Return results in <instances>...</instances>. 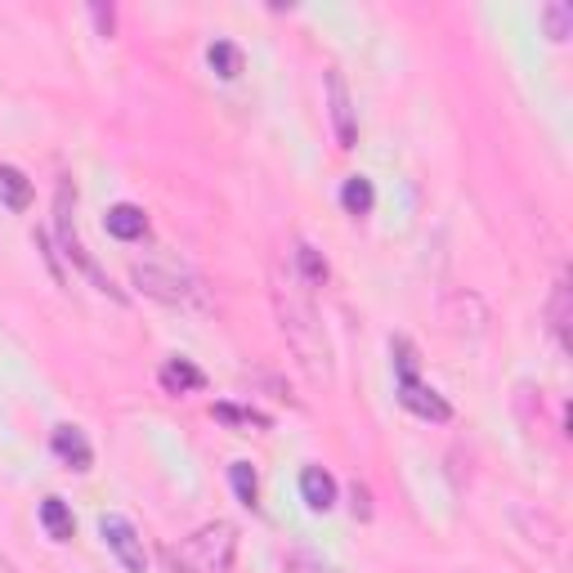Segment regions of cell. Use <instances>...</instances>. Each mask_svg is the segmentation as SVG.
<instances>
[{"mask_svg":"<svg viewBox=\"0 0 573 573\" xmlns=\"http://www.w3.org/2000/svg\"><path fill=\"white\" fill-rule=\"evenodd\" d=\"M274 305H278V322H283V337L296 350L300 368L314 381L332 376V363H327V337H322V322L314 309V296L300 278H278L274 283Z\"/></svg>","mask_w":573,"mask_h":573,"instance_id":"1","label":"cell"},{"mask_svg":"<svg viewBox=\"0 0 573 573\" xmlns=\"http://www.w3.org/2000/svg\"><path fill=\"white\" fill-rule=\"evenodd\" d=\"M233 555H237V529L229 520H211L171 547V569L176 573H229Z\"/></svg>","mask_w":573,"mask_h":573,"instance_id":"2","label":"cell"},{"mask_svg":"<svg viewBox=\"0 0 573 573\" xmlns=\"http://www.w3.org/2000/svg\"><path fill=\"white\" fill-rule=\"evenodd\" d=\"M130 283L144 291V296H157L167 305H198L202 300V283L176 265H135L130 269Z\"/></svg>","mask_w":573,"mask_h":573,"instance_id":"3","label":"cell"},{"mask_svg":"<svg viewBox=\"0 0 573 573\" xmlns=\"http://www.w3.org/2000/svg\"><path fill=\"white\" fill-rule=\"evenodd\" d=\"M67 202H72V189L67 184H59V202H54V224H59V242H63V256L81 269V274H91L95 278V287L99 291H113V283L99 274V265L86 256V247H81V242H76V229H72V211H67ZM117 296V291H113Z\"/></svg>","mask_w":573,"mask_h":573,"instance_id":"4","label":"cell"},{"mask_svg":"<svg viewBox=\"0 0 573 573\" xmlns=\"http://www.w3.org/2000/svg\"><path fill=\"white\" fill-rule=\"evenodd\" d=\"M99 533H104L108 551L121 560V569H126V573H148L144 538H139V529H135L126 516H104V520H99Z\"/></svg>","mask_w":573,"mask_h":573,"instance_id":"5","label":"cell"},{"mask_svg":"<svg viewBox=\"0 0 573 573\" xmlns=\"http://www.w3.org/2000/svg\"><path fill=\"white\" fill-rule=\"evenodd\" d=\"M327 99H332V126H337L341 148H354L359 121H354V104H350V91H346V76L341 72H327Z\"/></svg>","mask_w":573,"mask_h":573,"instance_id":"6","label":"cell"},{"mask_svg":"<svg viewBox=\"0 0 573 573\" xmlns=\"http://www.w3.org/2000/svg\"><path fill=\"white\" fill-rule=\"evenodd\" d=\"M399 403L407 407V413H417L422 422H448V417H453L448 399H444L439 390L422 385V381H407V385H399Z\"/></svg>","mask_w":573,"mask_h":573,"instance_id":"7","label":"cell"},{"mask_svg":"<svg viewBox=\"0 0 573 573\" xmlns=\"http://www.w3.org/2000/svg\"><path fill=\"white\" fill-rule=\"evenodd\" d=\"M50 448H54V457H59L63 466H72V470H91V466H95V448H91V439L81 435L76 426H59V431L50 435Z\"/></svg>","mask_w":573,"mask_h":573,"instance_id":"8","label":"cell"},{"mask_svg":"<svg viewBox=\"0 0 573 573\" xmlns=\"http://www.w3.org/2000/svg\"><path fill=\"white\" fill-rule=\"evenodd\" d=\"M300 498H305L309 511H332V502H337V479L327 475L322 466H309V470L300 475Z\"/></svg>","mask_w":573,"mask_h":573,"instance_id":"9","label":"cell"},{"mask_svg":"<svg viewBox=\"0 0 573 573\" xmlns=\"http://www.w3.org/2000/svg\"><path fill=\"white\" fill-rule=\"evenodd\" d=\"M104 229H108L117 242H135V237H144V233H148V215H144L135 202H117V206H108Z\"/></svg>","mask_w":573,"mask_h":573,"instance_id":"10","label":"cell"},{"mask_svg":"<svg viewBox=\"0 0 573 573\" xmlns=\"http://www.w3.org/2000/svg\"><path fill=\"white\" fill-rule=\"evenodd\" d=\"M157 381H161V390H167V394H189V390L206 385L202 368H193L189 359H167V363H161V372H157Z\"/></svg>","mask_w":573,"mask_h":573,"instance_id":"11","label":"cell"},{"mask_svg":"<svg viewBox=\"0 0 573 573\" xmlns=\"http://www.w3.org/2000/svg\"><path fill=\"white\" fill-rule=\"evenodd\" d=\"M0 202L10 211H28L32 206V180L19 167H0Z\"/></svg>","mask_w":573,"mask_h":573,"instance_id":"12","label":"cell"},{"mask_svg":"<svg viewBox=\"0 0 573 573\" xmlns=\"http://www.w3.org/2000/svg\"><path fill=\"white\" fill-rule=\"evenodd\" d=\"M41 524H45V533H50L54 542H72V533H76L72 511L63 507V498H45V502H41Z\"/></svg>","mask_w":573,"mask_h":573,"instance_id":"13","label":"cell"},{"mask_svg":"<svg viewBox=\"0 0 573 573\" xmlns=\"http://www.w3.org/2000/svg\"><path fill=\"white\" fill-rule=\"evenodd\" d=\"M229 484H233V494L242 507H261V479L252 470V461H233L229 466Z\"/></svg>","mask_w":573,"mask_h":573,"instance_id":"14","label":"cell"},{"mask_svg":"<svg viewBox=\"0 0 573 573\" xmlns=\"http://www.w3.org/2000/svg\"><path fill=\"white\" fill-rule=\"evenodd\" d=\"M372 202H376V193H372V180L368 176H350L346 180V189H341V206H346V215H368L372 211Z\"/></svg>","mask_w":573,"mask_h":573,"instance_id":"15","label":"cell"},{"mask_svg":"<svg viewBox=\"0 0 573 573\" xmlns=\"http://www.w3.org/2000/svg\"><path fill=\"white\" fill-rule=\"evenodd\" d=\"M206 63H211V72H215V76L233 81V76L242 72V50H237L233 41H211V50H206Z\"/></svg>","mask_w":573,"mask_h":573,"instance_id":"16","label":"cell"},{"mask_svg":"<svg viewBox=\"0 0 573 573\" xmlns=\"http://www.w3.org/2000/svg\"><path fill=\"white\" fill-rule=\"evenodd\" d=\"M296 265H300V283L305 287H322L327 283V261L309 247V242H296Z\"/></svg>","mask_w":573,"mask_h":573,"instance_id":"17","label":"cell"},{"mask_svg":"<svg viewBox=\"0 0 573 573\" xmlns=\"http://www.w3.org/2000/svg\"><path fill=\"white\" fill-rule=\"evenodd\" d=\"M390 354H394V376H399V385L417 381V346H413V341L394 337V341H390Z\"/></svg>","mask_w":573,"mask_h":573,"instance_id":"18","label":"cell"},{"mask_svg":"<svg viewBox=\"0 0 573 573\" xmlns=\"http://www.w3.org/2000/svg\"><path fill=\"white\" fill-rule=\"evenodd\" d=\"M547 314H551V332H555V341L569 346V283H564V278L555 283V296H551V309H547Z\"/></svg>","mask_w":573,"mask_h":573,"instance_id":"19","label":"cell"},{"mask_svg":"<svg viewBox=\"0 0 573 573\" xmlns=\"http://www.w3.org/2000/svg\"><path fill=\"white\" fill-rule=\"evenodd\" d=\"M215 417H220V422H233V426H256V431L269 426L265 413H256V407H233V403H215Z\"/></svg>","mask_w":573,"mask_h":573,"instance_id":"20","label":"cell"},{"mask_svg":"<svg viewBox=\"0 0 573 573\" xmlns=\"http://www.w3.org/2000/svg\"><path fill=\"white\" fill-rule=\"evenodd\" d=\"M542 19H547L551 41H564V36H569V28H573V6L555 0V6H547V10H542Z\"/></svg>","mask_w":573,"mask_h":573,"instance_id":"21","label":"cell"},{"mask_svg":"<svg viewBox=\"0 0 573 573\" xmlns=\"http://www.w3.org/2000/svg\"><path fill=\"white\" fill-rule=\"evenodd\" d=\"M91 14H95V23H99V32H104V36H113V28H117L113 6H108V10H104V6H91Z\"/></svg>","mask_w":573,"mask_h":573,"instance_id":"22","label":"cell"},{"mask_svg":"<svg viewBox=\"0 0 573 573\" xmlns=\"http://www.w3.org/2000/svg\"><path fill=\"white\" fill-rule=\"evenodd\" d=\"M0 573H19V569H14V564H10L6 555H0Z\"/></svg>","mask_w":573,"mask_h":573,"instance_id":"23","label":"cell"}]
</instances>
